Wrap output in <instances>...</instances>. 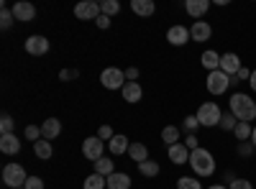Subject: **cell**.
Wrapping results in <instances>:
<instances>
[{"label": "cell", "mask_w": 256, "mask_h": 189, "mask_svg": "<svg viewBox=\"0 0 256 189\" xmlns=\"http://www.w3.org/2000/svg\"><path fill=\"white\" fill-rule=\"evenodd\" d=\"M230 113L236 115L238 123H254L256 120V102H254V97H248L244 92H236L230 97Z\"/></svg>", "instance_id": "1"}, {"label": "cell", "mask_w": 256, "mask_h": 189, "mask_svg": "<svg viewBox=\"0 0 256 189\" xmlns=\"http://www.w3.org/2000/svg\"><path fill=\"white\" fill-rule=\"evenodd\" d=\"M190 166L192 172H195L198 177H212L216 174V159H212V154L208 149H198L190 154Z\"/></svg>", "instance_id": "2"}, {"label": "cell", "mask_w": 256, "mask_h": 189, "mask_svg": "<svg viewBox=\"0 0 256 189\" xmlns=\"http://www.w3.org/2000/svg\"><path fill=\"white\" fill-rule=\"evenodd\" d=\"M26 169L20 164H6L3 166V184L10 187V189H20L26 187Z\"/></svg>", "instance_id": "3"}, {"label": "cell", "mask_w": 256, "mask_h": 189, "mask_svg": "<svg viewBox=\"0 0 256 189\" xmlns=\"http://www.w3.org/2000/svg\"><path fill=\"white\" fill-rule=\"evenodd\" d=\"M195 115H198L200 125H205V128L220 125V118H223V113H220V108H218L216 102H202V105H200V110H198Z\"/></svg>", "instance_id": "4"}, {"label": "cell", "mask_w": 256, "mask_h": 189, "mask_svg": "<svg viewBox=\"0 0 256 189\" xmlns=\"http://www.w3.org/2000/svg\"><path fill=\"white\" fill-rule=\"evenodd\" d=\"M100 82L105 90H123L126 87V72H120L118 67H108V69H102Z\"/></svg>", "instance_id": "5"}, {"label": "cell", "mask_w": 256, "mask_h": 189, "mask_svg": "<svg viewBox=\"0 0 256 189\" xmlns=\"http://www.w3.org/2000/svg\"><path fill=\"white\" fill-rule=\"evenodd\" d=\"M205 82H208V92H210V95H223V92H228V87H230V77H228L226 72H220V69L210 72Z\"/></svg>", "instance_id": "6"}, {"label": "cell", "mask_w": 256, "mask_h": 189, "mask_svg": "<svg viewBox=\"0 0 256 189\" xmlns=\"http://www.w3.org/2000/svg\"><path fill=\"white\" fill-rule=\"evenodd\" d=\"M74 15L80 20H98L102 10H100V3H95V0H82V3L74 5Z\"/></svg>", "instance_id": "7"}, {"label": "cell", "mask_w": 256, "mask_h": 189, "mask_svg": "<svg viewBox=\"0 0 256 189\" xmlns=\"http://www.w3.org/2000/svg\"><path fill=\"white\" fill-rule=\"evenodd\" d=\"M102 149H105V143L98 136H90V138L82 141V154H84V159H90V161H100L102 159Z\"/></svg>", "instance_id": "8"}, {"label": "cell", "mask_w": 256, "mask_h": 189, "mask_svg": "<svg viewBox=\"0 0 256 189\" xmlns=\"http://www.w3.org/2000/svg\"><path fill=\"white\" fill-rule=\"evenodd\" d=\"M10 13H13L16 20H20V23H31V20L36 18V8H34L31 3H26V0H18V3H13Z\"/></svg>", "instance_id": "9"}, {"label": "cell", "mask_w": 256, "mask_h": 189, "mask_svg": "<svg viewBox=\"0 0 256 189\" xmlns=\"http://www.w3.org/2000/svg\"><path fill=\"white\" fill-rule=\"evenodd\" d=\"M241 59H238V54H233V51H228V54H223L220 56V72H226L228 77H236L238 72H241Z\"/></svg>", "instance_id": "10"}, {"label": "cell", "mask_w": 256, "mask_h": 189, "mask_svg": "<svg viewBox=\"0 0 256 189\" xmlns=\"http://www.w3.org/2000/svg\"><path fill=\"white\" fill-rule=\"evenodd\" d=\"M190 36H192V41H198V44H205V41L212 36V26L208 23V20H195L192 28H190Z\"/></svg>", "instance_id": "11"}, {"label": "cell", "mask_w": 256, "mask_h": 189, "mask_svg": "<svg viewBox=\"0 0 256 189\" xmlns=\"http://www.w3.org/2000/svg\"><path fill=\"white\" fill-rule=\"evenodd\" d=\"M166 41L172 46H184L187 41H192V36H190V28H184V26H172L166 31Z\"/></svg>", "instance_id": "12"}, {"label": "cell", "mask_w": 256, "mask_h": 189, "mask_svg": "<svg viewBox=\"0 0 256 189\" xmlns=\"http://www.w3.org/2000/svg\"><path fill=\"white\" fill-rule=\"evenodd\" d=\"M190 149L184 143H174V146H169V151H166V156H169V161L172 164H177V166H182V164H190Z\"/></svg>", "instance_id": "13"}, {"label": "cell", "mask_w": 256, "mask_h": 189, "mask_svg": "<svg viewBox=\"0 0 256 189\" xmlns=\"http://www.w3.org/2000/svg\"><path fill=\"white\" fill-rule=\"evenodd\" d=\"M184 10H187V15H192L195 20H202V15L210 10V0H187Z\"/></svg>", "instance_id": "14"}, {"label": "cell", "mask_w": 256, "mask_h": 189, "mask_svg": "<svg viewBox=\"0 0 256 189\" xmlns=\"http://www.w3.org/2000/svg\"><path fill=\"white\" fill-rule=\"evenodd\" d=\"M26 51L31 56H41V54H46L49 51V41L44 36H28L26 38Z\"/></svg>", "instance_id": "15"}, {"label": "cell", "mask_w": 256, "mask_h": 189, "mask_svg": "<svg viewBox=\"0 0 256 189\" xmlns=\"http://www.w3.org/2000/svg\"><path fill=\"white\" fill-rule=\"evenodd\" d=\"M120 95H123V100L126 102H141V97H144V90H141V85L138 82H126V87L120 90Z\"/></svg>", "instance_id": "16"}, {"label": "cell", "mask_w": 256, "mask_h": 189, "mask_svg": "<svg viewBox=\"0 0 256 189\" xmlns=\"http://www.w3.org/2000/svg\"><path fill=\"white\" fill-rule=\"evenodd\" d=\"M0 151L8 154V156H16L20 151V141L16 138V133H8V136H0Z\"/></svg>", "instance_id": "17"}, {"label": "cell", "mask_w": 256, "mask_h": 189, "mask_svg": "<svg viewBox=\"0 0 256 189\" xmlns=\"http://www.w3.org/2000/svg\"><path fill=\"white\" fill-rule=\"evenodd\" d=\"M59 133H62V123L56 118H46L44 123H41V136H44L46 141H54Z\"/></svg>", "instance_id": "18"}, {"label": "cell", "mask_w": 256, "mask_h": 189, "mask_svg": "<svg viewBox=\"0 0 256 189\" xmlns=\"http://www.w3.org/2000/svg\"><path fill=\"white\" fill-rule=\"evenodd\" d=\"M200 64L208 69V74H210V72H216V69H220V54H218V51H212V49L202 51V56H200Z\"/></svg>", "instance_id": "19"}, {"label": "cell", "mask_w": 256, "mask_h": 189, "mask_svg": "<svg viewBox=\"0 0 256 189\" xmlns=\"http://www.w3.org/2000/svg\"><path fill=\"white\" fill-rule=\"evenodd\" d=\"M108 149H110V154L113 156H120V154H128V149H131V143H128V138L126 136H113L110 141H108Z\"/></svg>", "instance_id": "20"}, {"label": "cell", "mask_w": 256, "mask_h": 189, "mask_svg": "<svg viewBox=\"0 0 256 189\" xmlns=\"http://www.w3.org/2000/svg\"><path fill=\"white\" fill-rule=\"evenodd\" d=\"M108 189H131V177L123 174V172H116L108 177Z\"/></svg>", "instance_id": "21"}, {"label": "cell", "mask_w": 256, "mask_h": 189, "mask_svg": "<svg viewBox=\"0 0 256 189\" xmlns=\"http://www.w3.org/2000/svg\"><path fill=\"white\" fill-rule=\"evenodd\" d=\"M34 154L38 156V159H52V154H54V149H52V141H46V138H38L36 143H34Z\"/></svg>", "instance_id": "22"}, {"label": "cell", "mask_w": 256, "mask_h": 189, "mask_svg": "<svg viewBox=\"0 0 256 189\" xmlns=\"http://www.w3.org/2000/svg\"><path fill=\"white\" fill-rule=\"evenodd\" d=\"M131 10L136 13V15H154V3L152 0H131Z\"/></svg>", "instance_id": "23"}, {"label": "cell", "mask_w": 256, "mask_h": 189, "mask_svg": "<svg viewBox=\"0 0 256 189\" xmlns=\"http://www.w3.org/2000/svg\"><path fill=\"white\" fill-rule=\"evenodd\" d=\"M128 156H131V159L136 161V166H138V164L148 161V149H146L144 143H131V149H128Z\"/></svg>", "instance_id": "24"}, {"label": "cell", "mask_w": 256, "mask_h": 189, "mask_svg": "<svg viewBox=\"0 0 256 189\" xmlns=\"http://www.w3.org/2000/svg\"><path fill=\"white\" fill-rule=\"evenodd\" d=\"M95 174H100V177H105L108 179L110 174H116V169H113V159H100V161H95Z\"/></svg>", "instance_id": "25"}, {"label": "cell", "mask_w": 256, "mask_h": 189, "mask_svg": "<svg viewBox=\"0 0 256 189\" xmlns=\"http://www.w3.org/2000/svg\"><path fill=\"white\" fill-rule=\"evenodd\" d=\"M138 174L141 177H146V179H152V177H156L159 174V161H144V164H138Z\"/></svg>", "instance_id": "26"}, {"label": "cell", "mask_w": 256, "mask_h": 189, "mask_svg": "<svg viewBox=\"0 0 256 189\" xmlns=\"http://www.w3.org/2000/svg\"><path fill=\"white\" fill-rule=\"evenodd\" d=\"M82 187H84V189H108V179L100 177V174H90L88 179H84Z\"/></svg>", "instance_id": "27"}, {"label": "cell", "mask_w": 256, "mask_h": 189, "mask_svg": "<svg viewBox=\"0 0 256 189\" xmlns=\"http://www.w3.org/2000/svg\"><path fill=\"white\" fill-rule=\"evenodd\" d=\"M251 133H254L251 123H238L236 128H233V136L238 138V143H244V141H251Z\"/></svg>", "instance_id": "28"}, {"label": "cell", "mask_w": 256, "mask_h": 189, "mask_svg": "<svg viewBox=\"0 0 256 189\" xmlns=\"http://www.w3.org/2000/svg\"><path fill=\"white\" fill-rule=\"evenodd\" d=\"M162 141L169 143V146L180 143V128H174V125H166V128L162 131Z\"/></svg>", "instance_id": "29"}, {"label": "cell", "mask_w": 256, "mask_h": 189, "mask_svg": "<svg viewBox=\"0 0 256 189\" xmlns=\"http://www.w3.org/2000/svg\"><path fill=\"white\" fill-rule=\"evenodd\" d=\"M100 10H102V15H116V13H120V3L118 0H102L100 3Z\"/></svg>", "instance_id": "30"}, {"label": "cell", "mask_w": 256, "mask_h": 189, "mask_svg": "<svg viewBox=\"0 0 256 189\" xmlns=\"http://www.w3.org/2000/svg\"><path fill=\"white\" fill-rule=\"evenodd\" d=\"M177 187H180V189H202L200 179H195V177H182V179L177 182Z\"/></svg>", "instance_id": "31"}, {"label": "cell", "mask_w": 256, "mask_h": 189, "mask_svg": "<svg viewBox=\"0 0 256 189\" xmlns=\"http://www.w3.org/2000/svg\"><path fill=\"white\" fill-rule=\"evenodd\" d=\"M13 131H16V120H13L10 115H3V118H0V133L8 136V133H13Z\"/></svg>", "instance_id": "32"}, {"label": "cell", "mask_w": 256, "mask_h": 189, "mask_svg": "<svg viewBox=\"0 0 256 189\" xmlns=\"http://www.w3.org/2000/svg\"><path fill=\"white\" fill-rule=\"evenodd\" d=\"M236 125H238V120H236V115H233V113H226V115L220 118V128H223V131H233Z\"/></svg>", "instance_id": "33"}, {"label": "cell", "mask_w": 256, "mask_h": 189, "mask_svg": "<svg viewBox=\"0 0 256 189\" xmlns=\"http://www.w3.org/2000/svg\"><path fill=\"white\" fill-rule=\"evenodd\" d=\"M182 128H184L187 133H195V131L200 128V120H198V115H187V118H184V123H182Z\"/></svg>", "instance_id": "34"}, {"label": "cell", "mask_w": 256, "mask_h": 189, "mask_svg": "<svg viewBox=\"0 0 256 189\" xmlns=\"http://www.w3.org/2000/svg\"><path fill=\"white\" fill-rule=\"evenodd\" d=\"M13 13H10V8L8 5H3V13H0V26H3V28H10L13 26Z\"/></svg>", "instance_id": "35"}, {"label": "cell", "mask_w": 256, "mask_h": 189, "mask_svg": "<svg viewBox=\"0 0 256 189\" xmlns=\"http://www.w3.org/2000/svg\"><path fill=\"white\" fill-rule=\"evenodd\" d=\"M26 138L28 141H38V138H44V136H41V125H26Z\"/></svg>", "instance_id": "36"}, {"label": "cell", "mask_w": 256, "mask_h": 189, "mask_svg": "<svg viewBox=\"0 0 256 189\" xmlns=\"http://www.w3.org/2000/svg\"><path fill=\"white\" fill-rule=\"evenodd\" d=\"M228 189H254V184H251L248 179H233V182L228 184Z\"/></svg>", "instance_id": "37"}, {"label": "cell", "mask_w": 256, "mask_h": 189, "mask_svg": "<svg viewBox=\"0 0 256 189\" xmlns=\"http://www.w3.org/2000/svg\"><path fill=\"white\" fill-rule=\"evenodd\" d=\"M116 133H113V128H110V125H100V131H98V138L100 141H110Z\"/></svg>", "instance_id": "38"}, {"label": "cell", "mask_w": 256, "mask_h": 189, "mask_svg": "<svg viewBox=\"0 0 256 189\" xmlns=\"http://www.w3.org/2000/svg\"><path fill=\"white\" fill-rule=\"evenodd\" d=\"M184 146H187L190 151H198V149H200V141L195 138V133H187V138H184Z\"/></svg>", "instance_id": "39"}, {"label": "cell", "mask_w": 256, "mask_h": 189, "mask_svg": "<svg viewBox=\"0 0 256 189\" xmlns=\"http://www.w3.org/2000/svg\"><path fill=\"white\" fill-rule=\"evenodd\" d=\"M24 189H44V182H41L38 177H28L26 179V187Z\"/></svg>", "instance_id": "40"}, {"label": "cell", "mask_w": 256, "mask_h": 189, "mask_svg": "<svg viewBox=\"0 0 256 189\" xmlns=\"http://www.w3.org/2000/svg\"><path fill=\"white\" fill-rule=\"evenodd\" d=\"M80 77V72L77 69H62V74H59V79L62 82H70V79H77Z\"/></svg>", "instance_id": "41"}, {"label": "cell", "mask_w": 256, "mask_h": 189, "mask_svg": "<svg viewBox=\"0 0 256 189\" xmlns=\"http://www.w3.org/2000/svg\"><path fill=\"white\" fill-rule=\"evenodd\" d=\"M251 151H254V143H246V141H244V143L238 146V154H241V156H251Z\"/></svg>", "instance_id": "42"}, {"label": "cell", "mask_w": 256, "mask_h": 189, "mask_svg": "<svg viewBox=\"0 0 256 189\" xmlns=\"http://www.w3.org/2000/svg\"><path fill=\"white\" fill-rule=\"evenodd\" d=\"M251 72H254V69H246V67H241V72L236 74V79H238V82H248V79H251Z\"/></svg>", "instance_id": "43"}, {"label": "cell", "mask_w": 256, "mask_h": 189, "mask_svg": "<svg viewBox=\"0 0 256 189\" xmlns=\"http://www.w3.org/2000/svg\"><path fill=\"white\" fill-rule=\"evenodd\" d=\"M95 23H98V28H108V26H110V18H108V15H100Z\"/></svg>", "instance_id": "44"}, {"label": "cell", "mask_w": 256, "mask_h": 189, "mask_svg": "<svg viewBox=\"0 0 256 189\" xmlns=\"http://www.w3.org/2000/svg\"><path fill=\"white\" fill-rule=\"evenodd\" d=\"M126 79H128V82H136V79H138V69H136V67H131V69L126 72Z\"/></svg>", "instance_id": "45"}, {"label": "cell", "mask_w": 256, "mask_h": 189, "mask_svg": "<svg viewBox=\"0 0 256 189\" xmlns=\"http://www.w3.org/2000/svg\"><path fill=\"white\" fill-rule=\"evenodd\" d=\"M248 87H251V90L256 92V69L251 72V79H248Z\"/></svg>", "instance_id": "46"}, {"label": "cell", "mask_w": 256, "mask_h": 189, "mask_svg": "<svg viewBox=\"0 0 256 189\" xmlns=\"http://www.w3.org/2000/svg\"><path fill=\"white\" fill-rule=\"evenodd\" d=\"M251 143H254V149H256V125H254V133H251Z\"/></svg>", "instance_id": "47"}, {"label": "cell", "mask_w": 256, "mask_h": 189, "mask_svg": "<svg viewBox=\"0 0 256 189\" xmlns=\"http://www.w3.org/2000/svg\"><path fill=\"white\" fill-rule=\"evenodd\" d=\"M208 189H228V187H223V184H212V187H208Z\"/></svg>", "instance_id": "48"}, {"label": "cell", "mask_w": 256, "mask_h": 189, "mask_svg": "<svg viewBox=\"0 0 256 189\" xmlns=\"http://www.w3.org/2000/svg\"><path fill=\"white\" fill-rule=\"evenodd\" d=\"M20 189H24V187H20Z\"/></svg>", "instance_id": "49"}]
</instances>
